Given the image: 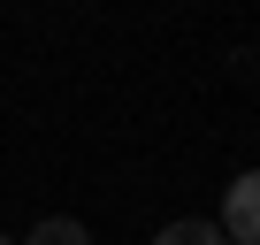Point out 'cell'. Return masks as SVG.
<instances>
[{"label":"cell","instance_id":"4","mask_svg":"<svg viewBox=\"0 0 260 245\" xmlns=\"http://www.w3.org/2000/svg\"><path fill=\"white\" fill-rule=\"evenodd\" d=\"M0 245H23V237H8V230H0Z\"/></svg>","mask_w":260,"mask_h":245},{"label":"cell","instance_id":"2","mask_svg":"<svg viewBox=\"0 0 260 245\" xmlns=\"http://www.w3.org/2000/svg\"><path fill=\"white\" fill-rule=\"evenodd\" d=\"M153 245H230V237H222V222H207V215H176V222L153 230Z\"/></svg>","mask_w":260,"mask_h":245},{"label":"cell","instance_id":"1","mask_svg":"<svg viewBox=\"0 0 260 245\" xmlns=\"http://www.w3.org/2000/svg\"><path fill=\"white\" fill-rule=\"evenodd\" d=\"M222 237L230 245H260V169H245V176H230L222 184Z\"/></svg>","mask_w":260,"mask_h":245},{"label":"cell","instance_id":"3","mask_svg":"<svg viewBox=\"0 0 260 245\" xmlns=\"http://www.w3.org/2000/svg\"><path fill=\"white\" fill-rule=\"evenodd\" d=\"M23 245H92V230H84L77 215H46V222H31Z\"/></svg>","mask_w":260,"mask_h":245}]
</instances>
